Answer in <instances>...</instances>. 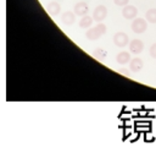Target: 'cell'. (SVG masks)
I'll list each match as a JSON object with an SVG mask.
<instances>
[{"mask_svg":"<svg viewBox=\"0 0 156 153\" xmlns=\"http://www.w3.org/2000/svg\"><path fill=\"white\" fill-rule=\"evenodd\" d=\"M106 55H107V53H106V50H104L102 48H98V49H95V50L93 51V56H94L96 60H100V61H104V60L106 59Z\"/></svg>","mask_w":156,"mask_h":153,"instance_id":"cell-13","label":"cell"},{"mask_svg":"<svg viewBox=\"0 0 156 153\" xmlns=\"http://www.w3.org/2000/svg\"><path fill=\"white\" fill-rule=\"evenodd\" d=\"M93 22H94V18H93V16H83L82 18H80V21H79V27H82V28H90L91 27V24H93Z\"/></svg>","mask_w":156,"mask_h":153,"instance_id":"cell-12","label":"cell"},{"mask_svg":"<svg viewBox=\"0 0 156 153\" xmlns=\"http://www.w3.org/2000/svg\"><path fill=\"white\" fill-rule=\"evenodd\" d=\"M107 16V9L104 5H99L95 7V10L93 11V18L95 22H101L105 20V17Z\"/></svg>","mask_w":156,"mask_h":153,"instance_id":"cell-4","label":"cell"},{"mask_svg":"<svg viewBox=\"0 0 156 153\" xmlns=\"http://www.w3.org/2000/svg\"><path fill=\"white\" fill-rule=\"evenodd\" d=\"M122 15L126 20H134L138 15V9L133 5H126V6H123Z\"/></svg>","mask_w":156,"mask_h":153,"instance_id":"cell-5","label":"cell"},{"mask_svg":"<svg viewBox=\"0 0 156 153\" xmlns=\"http://www.w3.org/2000/svg\"><path fill=\"white\" fill-rule=\"evenodd\" d=\"M130 28H132V31L134 32V33H136V34H141V33H144L145 31H146V28H147V21L146 20H144V18H134V21L132 22V24H130Z\"/></svg>","mask_w":156,"mask_h":153,"instance_id":"cell-2","label":"cell"},{"mask_svg":"<svg viewBox=\"0 0 156 153\" xmlns=\"http://www.w3.org/2000/svg\"><path fill=\"white\" fill-rule=\"evenodd\" d=\"M145 20L149 23H156V9H150L145 13Z\"/></svg>","mask_w":156,"mask_h":153,"instance_id":"cell-14","label":"cell"},{"mask_svg":"<svg viewBox=\"0 0 156 153\" xmlns=\"http://www.w3.org/2000/svg\"><path fill=\"white\" fill-rule=\"evenodd\" d=\"M45 10L48 11V13H49L50 16H56V15H58L60 11H61V5H60L57 1H51V2H49V4L45 6Z\"/></svg>","mask_w":156,"mask_h":153,"instance_id":"cell-8","label":"cell"},{"mask_svg":"<svg viewBox=\"0 0 156 153\" xmlns=\"http://www.w3.org/2000/svg\"><path fill=\"white\" fill-rule=\"evenodd\" d=\"M73 11H74V13H76L77 16L83 17V16H87V15H88V12H89V6H88V4H87L85 1H79V2H77V4L74 5Z\"/></svg>","mask_w":156,"mask_h":153,"instance_id":"cell-6","label":"cell"},{"mask_svg":"<svg viewBox=\"0 0 156 153\" xmlns=\"http://www.w3.org/2000/svg\"><path fill=\"white\" fill-rule=\"evenodd\" d=\"M61 21H62V23H65L67 26H71L76 21V13L72 12V11H65L61 15Z\"/></svg>","mask_w":156,"mask_h":153,"instance_id":"cell-9","label":"cell"},{"mask_svg":"<svg viewBox=\"0 0 156 153\" xmlns=\"http://www.w3.org/2000/svg\"><path fill=\"white\" fill-rule=\"evenodd\" d=\"M143 66H144V62H143V60H141L140 58H134V59H132V60L129 61V69H130V71H133V72L140 71V70L143 69Z\"/></svg>","mask_w":156,"mask_h":153,"instance_id":"cell-10","label":"cell"},{"mask_svg":"<svg viewBox=\"0 0 156 153\" xmlns=\"http://www.w3.org/2000/svg\"><path fill=\"white\" fill-rule=\"evenodd\" d=\"M129 60H132V59H130V55H129L128 51H124V50L121 51V53H118L117 56H116V61H117L118 64H121V65L128 64Z\"/></svg>","mask_w":156,"mask_h":153,"instance_id":"cell-11","label":"cell"},{"mask_svg":"<svg viewBox=\"0 0 156 153\" xmlns=\"http://www.w3.org/2000/svg\"><path fill=\"white\" fill-rule=\"evenodd\" d=\"M113 43L118 48H124L126 45L129 44V37L124 32H117L113 35Z\"/></svg>","mask_w":156,"mask_h":153,"instance_id":"cell-3","label":"cell"},{"mask_svg":"<svg viewBox=\"0 0 156 153\" xmlns=\"http://www.w3.org/2000/svg\"><path fill=\"white\" fill-rule=\"evenodd\" d=\"M129 50L133 54H140L144 50V43L140 39H133L129 43Z\"/></svg>","mask_w":156,"mask_h":153,"instance_id":"cell-7","label":"cell"},{"mask_svg":"<svg viewBox=\"0 0 156 153\" xmlns=\"http://www.w3.org/2000/svg\"><path fill=\"white\" fill-rule=\"evenodd\" d=\"M113 1H115V4L117 6H126L129 2V0H113Z\"/></svg>","mask_w":156,"mask_h":153,"instance_id":"cell-16","label":"cell"},{"mask_svg":"<svg viewBox=\"0 0 156 153\" xmlns=\"http://www.w3.org/2000/svg\"><path fill=\"white\" fill-rule=\"evenodd\" d=\"M149 54H150L151 58L156 59V43H154V44L150 47V49H149Z\"/></svg>","mask_w":156,"mask_h":153,"instance_id":"cell-15","label":"cell"},{"mask_svg":"<svg viewBox=\"0 0 156 153\" xmlns=\"http://www.w3.org/2000/svg\"><path fill=\"white\" fill-rule=\"evenodd\" d=\"M106 33V24H104L102 22H99L96 26L90 27L87 32H85V37L89 40H98L101 35H104Z\"/></svg>","mask_w":156,"mask_h":153,"instance_id":"cell-1","label":"cell"}]
</instances>
